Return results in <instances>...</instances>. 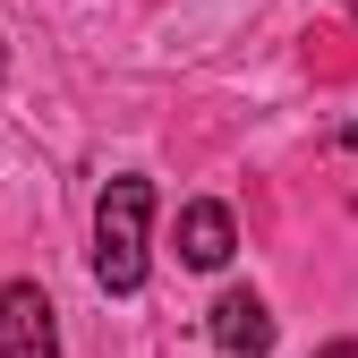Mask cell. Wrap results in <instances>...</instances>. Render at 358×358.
I'll return each mask as SVG.
<instances>
[{"label": "cell", "mask_w": 358, "mask_h": 358, "mask_svg": "<svg viewBox=\"0 0 358 358\" xmlns=\"http://www.w3.org/2000/svg\"><path fill=\"white\" fill-rule=\"evenodd\" d=\"M205 333H213L222 358H264V350H273V307H264L256 290H222L213 316H205Z\"/></svg>", "instance_id": "obj_3"}, {"label": "cell", "mask_w": 358, "mask_h": 358, "mask_svg": "<svg viewBox=\"0 0 358 358\" xmlns=\"http://www.w3.org/2000/svg\"><path fill=\"white\" fill-rule=\"evenodd\" d=\"M145 222H154V179H103L94 196V282L111 299L145 290Z\"/></svg>", "instance_id": "obj_1"}, {"label": "cell", "mask_w": 358, "mask_h": 358, "mask_svg": "<svg viewBox=\"0 0 358 358\" xmlns=\"http://www.w3.org/2000/svg\"><path fill=\"white\" fill-rule=\"evenodd\" d=\"M231 248H239L231 205H213V196L179 205V264H196V273H222V264H231Z\"/></svg>", "instance_id": "obj_4"}, {"label": "cell", "mask_w": 358, "mask_h": 358, "mask_svg": "<svg viewBox=\"0 0 358 358\" xmlns=\"http://www.w3.org/2000/svg\"><path fill=\"white\" fill-rule=\"evenodd\" d=\"M341 9H350V17H358V0H341Z\"/></svg>", "instance_id": "obj_6"}, {"label": "cell", "mask_w": 358, "mask_h": 358, "mask_svg": "<svg viewBox=\"0 0 358 358\" xmlns=\"http://www.w3.org/2000/svg\"><path fill=\"white\" fill-rule=\"evenodd\" d=\"M0 358H60V307L43 282H0Z\"/></svg>", "instance_id": "obj_2"}, {"label": "cell", "mask_w": 358, "mask_h": 358, "mask_svg": "<svg viewBox=\"0 0 358 358\" xmlns=\"http://www.w3.org/2000/svg\"><path fill=\"white\" fill-rule=\"evenodd\" d=\"M333 145H341V154H350V162H358V128H341V137H333Z\"/></svg>", "instance_id": "obj_5"}]
</instances>
